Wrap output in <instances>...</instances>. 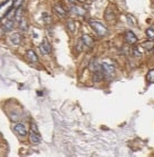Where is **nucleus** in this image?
<instances>
[{
  "label": "nucleus",
  "mask_w": 154,
  "mask_h": 157,
  "mask_svg": "<svg viewBox=\"0 0 154 157\" xmlns=\"http://www.w3.org/2000/svg\"><path fill=\"white\" fill-rule=\"evenodd\" d=\"M133 56L134 57H141L142 55H141V52H140L138 49H133Z\"/></svg>",
  "instance_id": "4be33fe9"
},
{
  "label": "nucleus",
  "mask_w": 154,
  "mask_h": 157,
  "mask_svg": "<svg viewBox=\"0 0 154 157\" xmlns=\"http://www.w3.org/2000/svg\"><path fill=\"white\" fill-rule=\"evenodd\" d=\"M125 38H126V41L130 45H134V44H136V41H138V37H136L135 34H134L133 31H131V30L126 31Z\"/></svg>",
  "instance_id": "423d86ee"
},
{
  "label": "nucleus",
  "mask_w": 154,
  "mask_h": 157,
  "mask_svg": "<svg viewBox=\"0 0 154 157\" xmlns=\"http://www.w3.org/2000/svg\"><path fill=\"white\" fill-rule=\"evenodd\" d=\"M22 2H24V0H15V2L12 4V7L14 8H19V7H21Z\"/></svg>",
  "instance_id": "412c9836"
},
{
  "label": "nucleus",
  "mask_w": 154,
  "mask_h": 157,
  "mask_svg": "<svg viewBox=\"0 0 154 157\" xmlns=\"http://www.w3.org/2000/svg\"><path fill=\"white\" fill-rule=\"evenodd\" d=\"M146 80L149 83H154V69L150 70L149 73H148V75H146Z\"/></svg>",
  "instance_id": "a211bd4d"
},
{
  "label": "nucleus",
  "mask_w": 154,
  "mask_h": 157,
  "mask_svg": "<svg viewBox=\"0 0 154 157\" xmlns=\"http://www.w3.org/2000/svg\"><path fill=\"white\" fill-rule=\"evenodd\" d=\"M101 66H102V70H103V73L105 74V76H113V75H114L115 67H114V65H112L111 62H104L101 64Z\"/></svg>",
  "instance_id": "7ed1b4c3"
},
{
  "label": "nucleus",
  "mask_w": 154,
  "mask_h": 157,
  "mask_svg": "<svg viewBox=\"0 0 154 157\" xmlns=\"http://www.w3.org/2000/svg\"><path fill=\"white\" fill-rule=\"evenodd\" d=\"M153 47H154V45L151 42V41H148V42H145V44H144V48H145L146 50H152V49H153Z\"/></svg>",
  "instance_id": "aec40b11"
},
{
  "label": "nucleus",
  "mask_w": 154,
  "mask_h": 157,
  "mask_svg": "<svg viewBox=\"0 0 154 157\" xmlns=\"http://www.w3.org/2000/svg\"><path fill=\"white\" fill-rule=\"evenodd\" d=\"M69 1H71V2H74V1H76V0H69Z\"/></svg>",
  "instance_id": "393cba45"
},
{
  "label": "nucleus",
  "mask_w": 154,
  "mask_h": 157,
  "mask_svg": "<svg viewBox=\"0 0 154 157\" xmlns=\"http://www.w3.org/2000/svg\"><path fill=\"white\" fill-rule=\"evenodd\" d=\"M93 1H94V0H93Z\"/></svg>",
  "instance_id": "a878e982"
},
{
  "label": "nucleus",
  "mask_w": 154,
  "mask_h": 157,
  "mask_svg": "<svg viewBox=\"0 0 154 157\" xmlns=\"http://www.w3.org/2000/svg\"><path fill=\"white\" fill-rule=\"evenodd\" d=\"M84 46H85V44H84V41H83V39L81 38V39L78 40V42H77V46H76V50L78 51V52H81V51L84 50Z\"/></svg>",
  "instance_id": "f3484780"
},
{
  "label": "nucleus",
  "mask_w": 154,
  "mask_h": 157,
  "mask_svg": "<svg viewBox=\"0 0 154 157\" xmlns=\"http://www.w3.org/2000/svg\"><path fill=\"white\" fill-rule=\"evenodd\" d=\"M22 15H24V8L21 7H19V8H17V11H16V15H15V19H16L17 21H21L22 20Z\"/></svg>",
  "instance_id": "4468645a"
},
{
  "label": "nucleus",
  "mask_w": 154,
  "mask_h": 157,
  "mask_svg": "<svg viewBox=\"0 0 154 157\" xmlns=\"http://www.w3.org/2000/svg\"><path fill=\"white\" fill-rule=\"evenodd\" d=\"M14 130H15L19 136H26V135H27V128L25 127L24 124H16V125L14 126Z\"/></svg>",
  "instance_id": "39448f33"
},
{
  "label": "nucleus",
  "mask_w": 154,
  "mask_h": 157,
  "mask_svg": "<svg viewBox=\"0 0 154 157\" xmlns=\"http://www.w3.org/2000/svg\"><path fill=\"white\" fill-rule=\"evenodd\" d=\"M27 57H28V59L30 60V62H33V64H36V62H38V57H37V55L35 54L34 50H28Z\"/></svg>",
  "instance_id": "9b49d317"
},
{
  "label": "nucleus",
  "mask_w": 154,
  "mask_h": 157,
  "mask_svg": "<svg viewBox=\"0 0 154 157\" xmlns=\"http://www.w3.org/2000/svg\"><path fill=\"white\" fill-rule=\"evenodd\" d=\"M104 77H105V74L103 73L102 68H101L99 70H96V71H94L93 73V80L95 81V83H99Z\"/></svg>",
  "instance_id": "0eeeda50"
},
{
  "label": "nucleus",
  "mask_w": 154,
  "mask_h": 157,
  "mask_svg": "<svg viewBox=\"0 0 154 157\" xmlns=\"http://www.w3.org/2000/svg\"><path fill=\"white\" fill-rule=\"evenodd\" d=\"M12 28H14V20H11V19L7 20L5 25L2 26V29H4V31H6V33H9V31H11V30H12Z\"/></svg>",
  "instance_id": "f8f14e48"
},
{
  "label": "nucleus",
  "mask_w": 154,
  "mask_h": 157,
  "mask_svg": "<svg viewBox=\"0 0 154 157\" xmlns=\"http://www.w3.org/2000/svg\"><path fill=\"white\" fill-rule=\"evenodd\" d=\"M10 41L12 42V45H15V46L19 45V44L21 42V36H20V34L14 33V34L10 36Z\"/></svg>",
  "instance_id": "6e6552de"
},
{
  "label": "nucleus",
  "mask_w": 154,
  "mask_h": 157,
  "mask_svg": "<svg viewBox=\"0 0 154 157\" xmlns=\"http://www.w3.org/2000/svg\"><path fill=\"white\" fill-rule=\"evenodd\" d=\"M40 51H41L43 55H49L50 52H51V46H50L49 41L46 38L40 44Z\"/></svg>",
  "instance_id": "20e7f679"
},
{
  "label": "nucleus",
  "mask_w": 154,
  "mask_h": 157,
  "mask_svg": "<svg viewBox=\"0 0 154 157\" xmlns=\"http://www.w3.org/2000/svg\"><path fill=\"white\" fill-rule=\"evenodd\" d=\"M54 11H55V13L59 18H64L65 16H66L65 9H64L61 6H59V5H58V6H54Z\"/></svg>",
  "instance_id": "9d476101"
},
{
  "label": "nucleus",
  "mask_w": 154,
  "mask_h": 157,
  "mask_svg": "<svg viewBox=\"0 0 154 157\" xmlns=\"http://www.w3.org/2000/svg\"><path fill=\"white\" fill-rule=\"evenodd\" d=\"M127 21H130V23H133V25H134V18L132 17V16H127Z\"/></svg>",
  "instance_id": "5701e85b"
},
{
  "label": "nucleus",
  "mask_w": 154,
  "mask_h": 157,
  "mask_svg": "<svg viewBox=\"0 0 154 157\" xmlns=\"http://www.w3.org/2000/svg\"><path fill=\"white\" fill-rule=\"evenodd\" d=\"M82 39H83V41H84L85 46H87V47H92V46H93L94 41H93V39L88 36V35H83Z\"/></svg>",
  "instance_id": "ddd939ff"
},
{
  "label": "nucleus",
  "mask_w": 154,
  "mask_h": 157,
  "mask_svg": "<svg viewBox=\"0 0 154 157\" xmlns=\"http://www.w3.org/2000/svg\"><path fill=\"white\" fill-rule=\"evenodd\" d=\"M71 11H72L74 15H76V16H84V15H85V9L79 6H72Z\"/></svg>",
  "instance_id": "1a4fd4ad"
},
{
  "label": "nucleus",
  "mask_w": 154,
  "mask_h": 157,
  "mask_svg": "<svg viewBox=\"0 0 154 157\" xmlns=\"http://www.w3.org/2000/svg\"><path fill=\"white\" fill-rule=\"evenodd\" d=\"M29 141L33 144V145H38L41 141L40 138V134L37 128V125L36 124H31V129H30V134H29Z\"/></svg>",
  "instance_id": "f257e3e1"
},
{
  "label": "nucleus",
  "mask_w": 154,
  "mask_h": 157,
  "mask_svg": "<svg viewBox=\"0 0 154 157\" xmlns=\"http://www.w3.org/2000/svg\"><path fill=\"white\" fill-rule=\"evenodd\" d=\"M19 28L21 29L22 31H27L28 29V21L27 19H25V18H22V20L19 23Z\"/></svg>",
  "instance_id": "2eb2a0df"
},
{
  "label": "nucleus",
  "mask_w": 154,
  "mask_h": 157,
  "mask_svg": "<svg viewBox=\"0 0 154 157\" xmlns=\"http://www.w3.org/2000/svg\"><path fill=\"white\" fill-rule=\"evenodd\" d=\"M8 1H9V0H1V7L4 6V5H6Z\"/></svg>",
  "instance_id": "b1692460"
},
{
  "label": "nucleus",
  "mask_w": 154,
  "mask_h": 157,
  "mask_svg": "<svg viewBox=\"0 0 154 157\" xmlns=\"http://www.w3.org/2000/svg\"><path fill=\"white\" fill-rule=\"evenodd\" d=\"M89 25H91L92 29H93L94 31L98 35V36H105V35L107 34V28L105 27L104 23H99V21H96V20H91V21H89Z\"/></svg>",
  "instance_id": "f03ea898"
},
{
  "label": "nucleus",
  "mask_w": 154,
  "mask_h": 157,
  "mask_svg": "<svg viewBox=\"0 0 154 157\" xmlns=\"http://www.w3.org/2000/svg\"><path fill=\"white\" fill-rule=\"evenodd\" d=\"M67 27L69 29V31L71 33H75V30H76V25H75V21H73V20H68V23H67Z\"/></svg>",
  "instance_id": "dca6fc26"
},
{
  "label": "nucleus",
  "mask_w": 154,
  "mask_h": 157,
  "mask_svg": "<svg viewBox=\"0 0 154 157\" xmlns=\"http://www.w3.org/2000/svg\"><path fill=\"white\" fill-rule=\"evenodd\" d=\"M146 36H148L149 40H154V28L146 29Z\"/></svg>",
  "instance_id": "6ab92c4d"
}]
</instances>
